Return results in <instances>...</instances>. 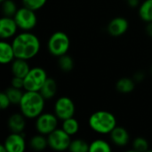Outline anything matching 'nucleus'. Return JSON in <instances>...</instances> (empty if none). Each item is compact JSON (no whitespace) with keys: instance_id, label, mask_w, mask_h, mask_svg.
<instances>
[{"instance_id":"4be33fe9","label":"nucleus","mask_w":152,"mask_h":152,"mask_svg":"<svg viewBox=\"0 0 152 152\" xmlns=\"http://www.w3.org/2000/svg\"><path fill=\"white\" fill-rule=\"evenodd\" d=\"M112 148L110 144L102 139H96L90 143L89 152H110Z\"/></svg>"},{"instance_id":"473e14b6","label":"nucleus","mask_w":152,"mask_h":152,"mask_svg":"<svg viewBox=\"0 0 152 152\" xmlns=\"http://www.w3.org/2000/svg\"><path fill=\"white\" fill-rule=\"evenodd\" d=\"M143 78V73H137L135 76H134V80L135 81H141L142 79Z\"/></svg>"},{"instance_id":"2eb2a0df","label":"nucleus","mask_w":152,"mask_h":152,"mask_svg":"<svg viewBox=\"0 0 152 152\" xmlns=\"http://www.w3.org/2000/svg\"><path fill=\"white\" fill-rule=\"evenodd\" d=\"M30 69L31 68L27 60L15 58L11 63V72L14 77L24 78L30 70Z\"/></svg>"},{"instance_id":"1a4fd4ad","label":"nucleus","mask_w":152,"mask_h":152,"mask_svg":"<svg viewBox=\"0 0 152 152\" xmlns=\"http://www.w3.org/2000/svg\"><path fill=\"white\" fill-rule=\"evenodd\" d=\"M75 111V103L68 96H61L58 98L53 106V113L61 121L74 117Z\"/></svg>"},{"instance_id":"2f4dec72","label":"nucleus","mask_w":152,"mask_h":152,"mask_svg":"<svg viewBox=\"0 0 152 152\" xmlns=\"http://www.w3.org/2000/svg\"><path fill=\"white\" fill-rule=\"evenodd\" d=\"M145 31H146V34L150 37H152V22H148L147 23L146 28H145Z\"/></svg>"},{"instance_id":"f8f14e48","label":"nucleus","mask_w":152,"mask_h":152,"mask_svg":"<svg viewBox=\"0 0 152 152\" xmlns=\"http://www.w3.org/2000/svg\"><path fill=\"white\" fill-rule=\"evenodd\" d=\"M129 28V21L121 16L113 18L107 26L108 33L114 37L123 36Z\"/></svg>"},{"instance_id":"f03ea898","label":"nucleus","mask_w":152,"mask_h":152,"mask_svg":"<svg viewBox=\"0 0 152 152\" xmlns=\"http://www.w3.org/2000/svg\"><path fill=\"white\" fill-rule=\"evenodd\" d=\"M45 99L39 92L25 91L19 104L20 113L28 119H36L44 112Z\"/></svg>"},{"instance_id":"6ab92c4d","label":"nucleus","mask_w":152,"mask_h":152,"mask_svg":"<svg viewBox=\"0 0 152 152\" xmlns=\"http://www.w3.org/2000/svg\"><path fill=\"white\" fill-rule=\"evenodd\" d=\"M135 88V80L130 77H122L116 83V89L121 94H130Z\"/></svg>"},{"instance_id":"393cba45","label":"nucleus","mask_w":152,"mask_h":152,"mask_svg":"<svg viewBox=\"0 0 152 152\" xmlns=\"http://www.w3.org/2000/svg\"><path fill=\"white\" fill-rule=\"evenodd\" d=\"M58 66L60 69L63 72H69L74 68V61L72 57L68 54L61 55L58 57Z\"/></svg>"},{"instance_id":"c85d7f7f","label":"nucleus","mask_w":152,"mask_h":152,"mask_svg":"<svg viewBox=\"0 0 152 152\" xmlns=\"http://www.w3.org/2000/svg\"><path fill=\"white\" fill-rule=\"evenodd\" d=\"M10 105H12L10 99L8 98V96L4 91L2 92L0 94V108L4 110L8 109L10 107Z\"/></svg>"},{"instance_id":"7ed1b4c3","label":"nucleus","mask_w":152,"mask_h":152,"mask_svg":"<svg viewBox=\"0 0 152 152\" xmlns=\"http://www.w3.org/2000/svg\"><path fill=\"white\" fill-rule=\"evenodd\" d=\"M88 126L92 131L99 134H110L117 126V118L114 114L107 110L94 112L88 118Z\"/></svg>"},{"instance_id":"f3484780","label":"nucleus","mask_w":152,"mask_h":152,"mask_svg":"<svg viewBox=\"0 0 152 152\" xmlns=\"http://www.w3.org/2000/svg\"><path fill=\"white\" fill-rule=\"evenodd\" d=\"M57 92H58V84L56 80L53 77H48L39 91V93L43 95V97L45 100L53 99L56 95Z\"/></svg>"},{"instance_id":"9b49d317","label":"nucleus","mask_w":152,"mask_h":152,"mask_svg":"<svg viewBox=\"0 0 152 152\" xmlns=\"http://www.w3.org/2000/svg\"><path fill=\"white\" fill-rule=\"evenodd\" d=\"M19 27L13 17L3 16L0 20V37L7 40L17 35Z\"/></svg>"},{"instance_id":"0eeeda50","label":"nucleus","mask_w":152,"mask_h":152,"mask_svg":"<svg viewBox=\"0 0 152 152\" xmlns=\"http://www.w3.org/2000/svg\"><path fill=\"white\" fill-rule=\"evenodd\" d=\"M59 118L54 113L43 112L36 118L35 127L38 134L48 135L58 128Z\"/></svg>"},{"instance_id":"9d476101","label":"nucleus","mask_w":152,"mask_h":152,"mask_svg":"<svg viewBox=\"0 0 152 152\" xmlns=\"http://www.w3.org/2000/svg\"><path fill=\"white\" fill-rule=\"evenodd\" d=\"M4 145L7 152H24L26 141L22 134L11 133L4 140Z\"/></svg>"},{"instance_id":"ddd939ff","label":"nucleus","mask_w":152,"mask_h":152,"mask_svg":"<svg viewBox=\"0 0 152 152\" xmlns=\"http://www.w3.org/2000/svg\"><path fill=\"white\" fill-rule=\"evenodd\" d=\"M111 142L118 147H125L130 141V134L128 131L122 126H116L110 134Z\"/></svg>"},{"instance_id":"412c9836","label":"nucleus","mask_w":152,"mask_h":152,"mask_svg":"<svg viewBox=\"0 0 152 152\" xmlns=\"http://www.w3.org/2000/svg\"><path fill=\"white\" fill-rule=\"evenodd\" d=\"M61 128L68 134H69L70 136H73L78 133L79 128H80V125H79V122L74 117H72V118L62 120Z\"/></svg>"},{"instance_id":"20e7f679","label":"nucleus","mask_w":152,"mask_h":152,"mask_svg":"<svg viewBox=\"0 0 152 152\" xmlns=\"http://www.w3.org/2000/svg\"><path fill=\"white\" fill-rule=\"evenodd\" d=\"M69 48L70 39L63 31L53 32L47 41L48 52L54 57H60L61 55L67 54Z\"/></svg>"},{"instance_id":"f257e3e1","label":"nucleus","mask_w":152,"mask_h":152,"mask_svg":"<svg viewBox=\"0 0 152 152\" xmlns=\"http://www.w3.org/2000/svg\"><path fill=\"white\" fill-rule=\"evenodd\" d=\"M12 45L15 57L27 61L36 57L41 47L38 37L30 31H22L17 34L12 39Z\"/></svg>"},{"instance_id":"bb28decb","label":"nucleus","mask_w":152,"mask_h":152,"mask_svg":"<svg viewBox=\"0 0 152 152\" xmlns=\"http://www.w3.org/2000/svg\"><path fill=\"white\" fill-rule=\"evenodd\" d=\"M133 150L138 152H145L149 150V142L143 137H137L133 141L132 143Z\"/></svg>"},{"instance_id":"5701e85b","label":"nucleus","mask_w":152,"mask_h":152,"mask_svg":"<svg viewBox=\"0 0 152 152\" xmlns=\"http://www.w3.org/2000/svg\"><path fill=\"white\" fill-rule=\"evenodd\" d=\"M4 92L7 94V96L10 99L11 103L12 105H19L21 101V98L23 96V94H24V92H22V89H19V88L13 87L12 86L7 87L4 90Z\"/></svg>"},{"instance_id":"4468645a","label":"nucleus","mask_w":152,"mask_h":152,"mask_svg":"<svg viewBox=\"0 0 152 152\" xmlns=\"http://www.w3.org/2000/svg\"><path fill=\"white\" fill-rule=\"evenodd\" d=\"M25 117L21 113L12 114L7 120V126L11 133L22 134L26 127Z\"/></svg>"},{"instance_id":"a211bd4d","label":"nucleus","mask_w":152,"mask_h":152,"mask_svg":"<svg viewBox=\"0 0 152 152\" xmlns=\"http://www.w3.org/2000/svg\"><path fill=\"white\" fill-rule=\"evenodd\" d=\"M29 147L36 151H42L46 149L48 146V141H47V136L38 134L36 135H33L30 140H29Z\"/></svg>"},{"instance_id":"6e6552de","label":"nucleus","mask_w":152,"mask_h":152,"mask_svg":"<svg viewBox=\"0 0 152 152\" xmlns=\"http://www.w3.org/2000/svg\"><path fill=\"white\" fill-rule=\"evenodd\" d=\"M48 146L55 151H64L69 150L71 143V136L62 128H57L47 135Z\"/></svg>"},{"instance_id":"a878e982","label":"nucleus","mask_w":152,"mask_h":152,"mask_svg":"<svg viewBox=\"0 0 152 152\" xmlns=\"http://www.w3.org/2000/svg\"><path fill=\"white\" fill-rule=\"evenodd\" d=\"M1 8H2V12L4 16L7 17H14L18 7L15 4L14 1L12 0H4V2L1 3Z\"/></svg>"},{"instance_id":"f704fd0d","label":"nucleus","mask_w":152,"mask_h":152,"mask_svg":"<svg viewBox=\"0 0 152 152\" xmlns=\"http://www.w3.org/2000/svg\"><path fill=\"white\" fill-rule=\"evenodd\" d=\"M151 72H152V67H151Z\"/></svg>"},{"instance_id":"7c9ffc66","label":"nucleus","mask_w":152,"mask_h":152,"mask_svg":"<svg viewBox=\"0 0 152 152\" xmlns=\"http://www.w3.org/2000/svg\"><path fill=\"white\" fill-rule=\"evenodd\" d=\"M127 4L130 7L132 8H135L137 6H140V0H126Z\"/></svg>"},{"instance_id":"cd10ccee","label":"nucleus","mask_w":152,"mask_h":152,"mask_svg":"<svg viewBox=\"0 0 152 152\" xmlns=\"http://www.w3.org/2000/svg\"><path fill=\"white\" fill-rule=\"evenodd\" d=\"M21 2L23 6L37 12L45 5L47 0H21Z\"/></svg>"},{"instance_id":"39448f33","label":"nucleus","mask_w":152,"mask_h":152,"mask_svg":"<svg viewBox=\"0 0 152 152\" xmlns=\"http://www.w3.org/2000/svg\"><path fill=\"white\" fill-rule=\"evenodd\" d=\"M47 78V73L45 69L41 67L31 68L24 77V90L39 92Z\"/></svg>"},{"instance_id":"72a5a7b5","label":"nucleus","mask_w":152,"mask_h":152,"mask_svg":"<svg viewBox=\"0 0 152 152\" xmlns=\"http://www.w3.org/2000/svg\"><path fill=\"white\" fill-rule=\"evenodd\" d=\"M4 0H0V2H1V3H2V2H4Z\"/></svg>"},{"instance_id":"423d86ee","label":"nucleus","mask_w":152,"mask_h":152,"mask_svg":"<svg viewBox=\"0 0 152 152\" xmlns=\"http://www.w3.org/2000/svg\"><path fill=\"white\" fill-rule=\"evenodd\" d=\"M13 18L19 27V29L23 31H30L37 24L36 12L25 6L18 8Z\"/></svg>"},{"instance_id":"b1692460","label":"nucleus","mask_w":152,"mask_h":152,"mask_svg":"<svg viewBox=\"0 0 152 152\" xmlns=\"http://www.w3.org/2000/svg\"><path fill=\"white\" fill-rule=\"evenodd\" d=\"M90 143L82 139H74L71 141L69 151L71 152H89Z\"/></svg>"},{"instance_id":"c756f323","label":"nucleus","mask_w":152,"mask_h":152,"mask_svg":"<svg viewBox=\"0 0 152 152\" xmlns=\"http://www.w3.org/2000/svg\"><path fill=\"white\" fill-rule=\"evenodd\" d=\"M11 86L19 89H24V78L12 76V78L11 79Z\"/></svg>"},{"instance_id":"dca6fc26","label":"nucleus","mask_w":152,"mask_h":152,"mask_svg":"<svg viewBox=\"0 0 152 152\" xmlns=\"http://www.w3.org/2000/svg\"><path fill=\"white\" fill-rule=\"evenodd\" d=\"M15 58L12 43H9L6 40H2L0 42V62L2 64H10Z\"/></svg>"},{"instance_id":"aec40b11","label":"nucleus","mask_w":152,"mask_h":152,"mask_svg":"<svg viewBox=\"0 0 152 152\" xmlns=\"http://www.w3.org/2000/svg\"><path fill=\"white\" fill-rule=\"evenodd\" d=\"M138 14L146 23L152 22V0H144L140 4Z\"/></svg>"}]
</instances>
